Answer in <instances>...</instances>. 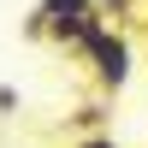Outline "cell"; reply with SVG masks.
Listing matches in <instances>:
<instances>
[{"label":"cell","mask_w":148,"mask_h":148,"mask_svg":"<svg viewBox=\"0 0 148 148\" xmlns=\"http://www.w3.org/2000/svg\"><path fill=\"white\" fill-rule=\"evenodd\" d=\"M83 59H89V77H95V89H101V95H119V89L130 83V65H136L125 30H101V36L89 42V53H83Z\"/></svg>","instance_id":"1"},{"label":"cell","mask_w":148,"mask_h":148,"mask_svg":"<svg viewBox=\"0 0 148 148\" xmlns=\"http://www.w3.org/2000/svg\"><path fill=\"white\" fill-rule=\"evenodd\" d=\"M36 12H42L47 24H59V18H83V12H95V0H42Z\"/></svg>","instance_id":"2"},{"label":"cell","mask_w":148,"mask_h":148,"mask_svg":"<svg viewBox=\"0 0 148 148\" xmlns=\"http://www.w3.org/2000/svg\"><path fill=\"white\" fill-rule=\"evenodd\" d=\"M101 119H107V107H101V101H89V107L77 113V125H101Z\"/></svg>","instance_id":"3"},{"label":"cell","mask_w":148,"mask_h":148,"mask_svg":"<svg viewBox=\"0 0 148 148\" xmlns=\"http://www.w3.org/2000/svg\"><path fill=\"white\" fill-rule=\"evenodd\" d=\"M77 148H119V142H113V136L101 130V136H89V142H77Z\"/></svg>","instance_id":"4"}]
</instances>
